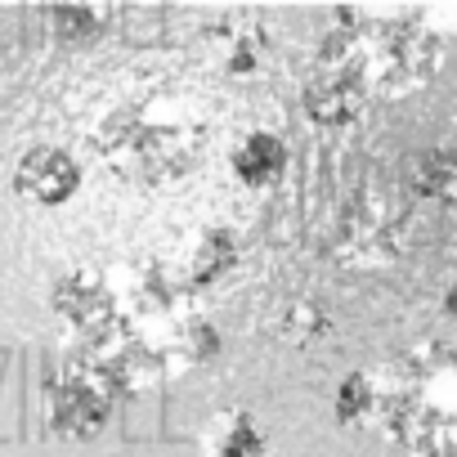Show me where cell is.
<instances>
[{
  "label": "cell",
  "instance_id": "6da1fadb",
  "mask_svg": "<svg viewBox=\"0 0 457 457\" xmlns=\"http://www.w3.org/2000/svg\"><path fill=\"white\" fill-rule=\"evenodd\" d=\"M211 126L184 95H144L112 108L95 130V153L117 170L126 184L139 188H170L193 175L206 157Z\"/></svg>",
  "mask_w": 457,
  "mask_h": 457
},
{
  "label": "cell",
  "instance_id": "8fae6325",
  "mask_svg": "<svg viewBox=\"0 0 457 457\" xmlns=\"http://www.w3.org/2000/svg\"><path fill=\"white\" fill-rule=\"evenodd\" d=\"M403 184L426 197V202H439V206H457V148L453 144H439V148H426L408 162L403 170Z\"/></svg>",
  "mask_w": 457,
  "mask_h": 457
},
{
  "label": "cell",
  "instance_id": "9c48e42d",
  "mask_svg": "<svg viewBox=\"0 0 457 457\" xmlns=\"http://www.w3.org/2000/svg\"><path fill=\"white\" fill-rule=\"evenodd\" d=\"M372 99L354 86V77H345V72H337V68H314V77H310V86H305V112L319 121V126H350V121H359L363 117V108H368Z\"/></svg>",
  "mask_w": 457,
  "mask_h": 457
},
{
  "label": "cell",
  "instance_id": "5bb4252c",
  "mask_svg": "<svg viewBox=\"0 0 457 457\" xmlns=\"http://www.w3.org/2000/svg\"><path fill=\"white\" fill-rule=\"evenodd\" d=\"M112 23V5H54L50 28L63 46H95Z\"/></svg>",
  "mask_w": 457,
  "mask_h": 457
},
{
  "label": "cell",
  "instance_id": "7c38bea8",
  "mask_svg": "<svg viewBox=\"0 0 457 457\" xmlns=\"http://www.w3.org/2000/svg\"><path fill=\"white\" fill-rule=\"evenodd\" d=\"M228 166H234V175H238L247 188H270V184L283 179V170H287V148H283L278 135L252 130V135L234 148Z\"/></svg>",
  "mask_w": 457,
  "mask_h": 457
},
{
  "label": "cell",
  "instance_id": "ba28073f",
  "mask_svg": "<svg viewBox=\"0 0 457 457\" xmlns=\"http://www.w3.org/2000/svg\"><path fill=\"white\" fill-rule=\"evenodd\" d=\"M197 448L202 457H270L265 430L247 408H220L215 417H206L197 430Z\"/></svg>",
  "mask_w": 457,
  "mask_h": 457
},
{
  "label": "cell",
  "instance_id": "3957f363",
  "mask_svg": "<svg viewBox=\"0 0 457 457\" xmlns=\"http://www.w3.org/2000/svg\"><path fill=\"white\" fill-rule=\"evenodd\" d=\"M377 417L412 457H457V345L417 341L390 359Z\"/></svg>",
  "mask_w": 457,
  "mask_h": 457
},
{
  "label": "cell",
  "instance_id": "5b68a950",
  "mask_svg": "<svg viewBox=\"0 0 457 457\" xmlns=\"http://www.w3.org/2000/svg\"><path fill=\"white\" fill-rule=\"evenodd\" d=\"M395 224L399 215L390 211V202L363 193L359 197V211H345L341 215V238H337V256L345 265H377V261H390L395 256Z\"/></svg>",
  "mask_w": 457,
  "mask_h": 457
},
{
  "label": "cell",
  "instance_id": "2e32d148",
  "mask_svg": "<svg viewBox=\"0 0 457 457\" xmlns=\"http://www.w3.org/2000/svg\"><path fill=\"white\" fill-rule=\"evenodd\" d=\"M444 310H448V314H453V319H457V283H453V287H448V296H444Z\"/></svg>",
  "mask_w": 457,
  "mask_h": 457
},
{
  "label": "cell",
  "instance_id": "7a4b0ae2",
  "mask_svg": "<svg viewBox=\"0 0 457 457\" xmlns=\"http://www.w3.org/2000/svg\"><path fill=\"white\" fill-rule=\"evenodd\" d=\"M337 32L323 41L319 63L354 77L368 99H399L421 90L444 63V37L421 14L337 10Z\"/></svg>",
  "mask_w": 457,
  "mask_h": 457
},
{
  "label": "cell",
  "instance_id": "9a60e30c",
  "mask_svg": "<svg viewBox=\"0 0 457 457\" xmlns=\"http://www.w3.org/2000/svg\"><path fill=\"white\" fill-rule=\"evenodd\" d=\"M287 332H278L283 341H292V345H305V341H319V337H328V314L319 310V305H310V301H296V305H287Z\"/></svg>",
  "mask_w": 457,
  "mask_h": 457
},
{
  "label": "cell",
  "instance_id": "30bf717a",
  "mask_svg": "<svg viewBox=\"0 0 457 457\" xmlns=\"http://www.w3.org/2000/svg\"><path fill=\"white\" fill-rule=\"evenodd\" d=\"M238 261V238L228 228H202L193 234V243L184 247V261H179V283L184 292H202L211 283H220Z\"/></svg>",
  "mask_w": 457,
  "mask_h": 457
},
{
  "label": "cell",
  "instance_id": "277c9868",
  "mask_svg": "<svg viewBox=\"0 0 457 457\" xmlns=\"http://www.w3.org/2000/svg\"><path fill=\"white\" fill-rule=\"evenodd\" d=\"M112 417V386L86 363L68 359V368L50 381V426L63 439H95Z\"/></svg>",
  "mask_w": 457,
  "mask_h": 457
},
{
  "label": "cell",
  "instance_id": "52a82bcc",
  "mask_svg": "<svg viewBox=\"0 0 457 457\" xmlns=\"http://www.w3.org/2000/svg\"><path fill=\"white\" fill-rule=\"evenodd\" d=\"M211 50H215L220 68L234 81L261 77V68L270 63V28L256 14H228L211 32Z\"/></svg>",
  "mask_w": 457,
  "mask_h": 457
},
{
  "label": "cell",
  "instance_id": "8992f818",
  "mask_svg": "<svg viewBox=\"0 0 457 457\" xmlns=\"http://www.w3.org/2000/svg\"><path fill=\"white\" fill-rule=\"evenodd\" d=\"M14 188L23 202L32 206H63L77 188H81V166L68 148L59 144H37L19 157L14 170Z\"/></svg>",
  "mask_w": 457,
  "mask_h": 457
},
{
  "label": "cell",
  "instance_id": "4fadbf2b",
  "mask_svg": "<svg viewBox=\"0 0 457 457\" xmlns=\"http://www.w3.org/2000/svg\"><path fill=\"white\" fill-rule=\"evenodd\" d=\"M332 412H337L341 426H359V421L377 417V412H381V368H377V372H372V368L350 372V377L341 381L337 399H332Z\"/></svg>",
  "mask_w": 457,
  "mask_h": 457
}]
</instances>
